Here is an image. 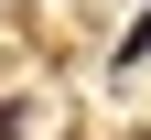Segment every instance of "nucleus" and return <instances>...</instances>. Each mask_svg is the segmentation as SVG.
I'll return each instance as SVG.
<instances>
[{"instance_id":"obj_1","label":"nucleus","mask_w":151,"mask_h":140,"mask_svg":"<svg viewBox=\"0 0 151 140\" xmlns=\"http://www.w3.org/2000/svg\"><path fill=\"white\" fill-rule=\"evenodd\" d=\"M140 54H151V11H140L129 32H119V65H140Z\"/></svg>"}]
</instances>
